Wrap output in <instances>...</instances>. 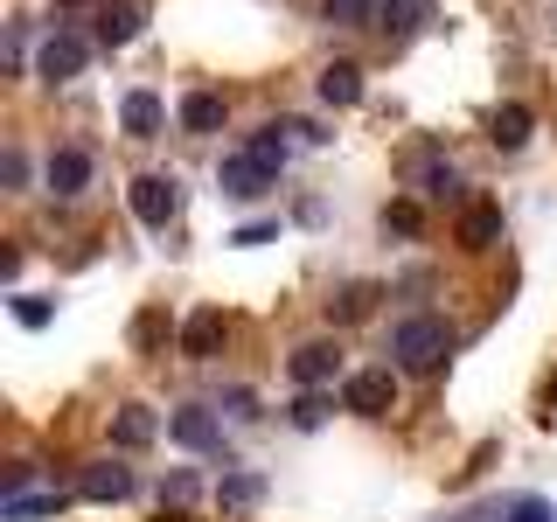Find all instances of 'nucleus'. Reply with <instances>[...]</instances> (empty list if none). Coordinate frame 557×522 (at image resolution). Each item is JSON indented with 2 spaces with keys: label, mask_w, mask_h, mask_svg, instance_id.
I'll return each mask as SVG.
<instances>
[{
  "label": "nucleus",
  "mask_w": 557,
  "mask_h": 522,
  "mask_svg": "<svg viewBox=\"0 0 557 522\" xmlns=\"http://www.w3.org/2000/svg\"><path fill=\"white\" fill-rule=\"evenodd\" d=\"M119 126H126L133 139H161L168 98H161V91H126V104H119Z\"/></svg>",
  "instance_id": "nucleus-6"
},
{
  "label": "nucleus",
  "mask_w": 557,
  "mask_h": 522,
  "mask_svg": "<svg viewBox=\"0 0 557 522\" xmlns=\"http://www.w3.org/2000/svg\"><path fill=\"white\" fill-rule=\"evenodd\" d=\"M321 418H327L321 397H300V405H293V425H321Z\"/></svg>",
  "instance_id": "nucleus-22"
},
{
  "label": "nucleus",
  "mask_w": 557,
  "mask_h": 522,
  "mask_svg": "<svg viewBox=\"0 0 557 522\" xmlns=\"http://www.w3.org/2000/svg\"><path fill=\"white\" fill-rule=\"evenodd\" d=\"M153 439V418L147 411H126V418H119V446H147Z\"/></svg>",
  "instance_id": "nucleus-17"
},
{
  "label": "nucleus",
  "mask_w": 557,
  "mask_h": 522,
  "mask_svg": "<svg viewBox=\"0 0 557 522\" xmlns=\"http://www.w3.org/2000/svg\"><path fill=\"white\" fill-rule=\"evenodd\" d=\"M126 487H133V474H126V467H98V474H91V495H126Z\"/></svg>",
  "instance_id": "nucleus-19"
},
{
  "label": "nucleus",
  "mask_w": 557,
  "mask_h": 522,
  "mask_svg": "<svg viewBox=\"0 0 557 522\" xmlns=\"http://www.w3.org/2000/svg\"><path fill=\"white\" fill-rule=\"evenodd\" d=\"M42 182H49V196H84V188H91V153H84V147H57L42 161Z\"/></svg>",
  "instance_id": "nucleus-3"
},
{
  "label": "nucleus",
  "mask_w": 557,
  "mask_h": 522,
  "mask_svg": "<svg viewBox=\"0 0 557 522\" xmlns=\"http://www.w3.org/2000/svg\"><path fill=\"white\" fill-rule=\"evenodd\" d=\"M182 126L188 133H216L223 126V91H188L182 98Z\"/></svg>",
  "instance_id": "nucleus-10"
},
{
  "label": "nucleus",
  "mask_w": 557,
  "mask_h": 522,
  "mask_svg": "<svg viewBox=\"0 0 557 522\" xmlns=\"http://www.w3.org/2000/svg\"><path fill=\"white\" fill-rule=\"evenodd\" d=\"M216 335H223V313H216V307H202L196 321H188L182 348H188V356H209V348H216Z\"/></svg>",
  "instance_id": "nucleus-12"
},
{
  "label": "nucleus",
  "mask_w": 557,
  "mask_h": 522,
  "mask_svg": "<svg viewBox=\"0 0 557 522\" xmlns=\"http://www.w3.org/2000/svg\"><path fill=\"white\" fill-rule=\"evenodd\" d=\"M335 370H342L335 341H307V348H293V383H300V390H321V383H335Z\"/></svg>",
  "instance_id": "nucleus-7"
},
{
  "label": "nucleus",
  "mask_w": 557,
  "mask_h": 522,
  "mask_svg": "<svg viewBox=\"0 0 557 522\" xmlns=\"http://www.w3.org/2000/svg\"><path fill=\"white\" fill-rule=\"evenodd\" d=\"M425 196H453V167H432L425 174Z\"/></svg>",
  "instance_id": "nucleus-24"
},
{
  "label": "nucleus",
  "mask_w": 557,
  "mask_h": 522,
  "mask_svg": "<svg viewBox=\"0 0 557 522\" xmlns=\"http://www.w3.org/2000/svg\"><path fill=\"white\" fill-rule=\"evenodd\" d=\"M278 182V167L272 161H258V153L251 147H244V153H231V161H223L216 167V188H223V196H237V202H251V196H265V188Z\"/></svg>",
  "instance_id": "nucleus-2"
},
{
  "label": "nucleus",
  "mask_w": 557,
  "mask_h": 522,
  "mask_svg": "<svg viewBox=\"0 0 557 522\" xmlns=\"http://www.w3.org/2000/svg\"><path fill=\"white\" fill-rule=\"evenodd\" d=\"M370 8H376V0H327V22H335V28H362V22H370Z\"/></svg>",
  "instance_id": "nucleus-13"
},
{
  "label": "nucleus",
  "mask_w": 557,
  "mask_h": 522,
  "mask_svg": "<svg viewBox=\"0 0 557 522\" xmlns=\"http://www.w3.org/2000/svg\"><path fill=\"white\" fill-rule=\"evenodd\" d=\"M342 397H348V411L376 418V411H391V405H397V376H391V370H356Z\"/></svg>",
  "instance_id": "nucleus-5"
},
{
  "label": "nucleus",
  "mask_w": 557,
  "mask_h": 522,
  "mask_svg": "<svg viewBox=\"0 0 557 522\" xmlns=\"http://www.w3.org/2000/svg\"><path fill=\"white\" fill-rule=\"evenodd\" d=\"M133 35H139V14H133V8L104 14V42H112V49H119V42H133Z\"/></svg>",
  "instance_id": "nucleus-18"
},
{
  "label": "nucleus",
  "mask_w": 557,
  "mask_h": 522,
  "mask_svg": "<svg viewBox=\"0 0 557 522\" xmlns=\"http://www.w3.org/2000/svg\"><path fill=\"white\" fill-rule=\"evenodd\" d=\"M362 98V70L356 63H327L321 70V104H356Z\"/></svg>",
  "instance_id": "nucleus-9"
},
{
  "label": "nucleus",
  "mask_w": 557,
  "mask_h": 522,
  "mask_svg": "<svg viewBox=\"0 0 557 522\" xmlns=\"http://www.w3.org/2000/svg\"><path fill=\"white\" fill-rule=\"evenodd\" d=\"M509 522H550V501H536V495H522L516 509H509Z\"/></svg>",
  "instance_id": "nucleus-21"
},
{
  "label": "nucleus",
  "mask_w": 557,
  "mask_h": 522,
  "mask_svg": "<svg viewBox=\"0 0 557 522\" xmlns=\"http://www.w3.org/2000/svg\"><path fill=\"white\" fill-rule=\"evenodd\" d=\"M251 153H258V161H272V167H286V139H278V126L258 133V139H251Z\"/></svg>",
  "instance_id": "nucleus-20"
},
{
  "label": "nucleus",
  "mask_w": 557,
  "mask_h": 522,
  "mask_svg": "<svg viewBox=\"0 0 557 522\" xmlns=\"http://www.w3.org/2000/svg\"><path fill=\"white\" fill-rule=\"evenodd\" d=\"M174 202H182V196H174V182H168V174H139V182H133V216L147 223V231H168Z\"/></svg>",
  "instance_id": "nucleus-4"
},
{
  "label": "nucleus",
  "mask_w": 557,
  "mask_h": 522,
  "mask_svg": "<svg viewBox=\"0 0 557 522\" xmlns=\"http://www.w3.org/2000/svg\"><path fill=\"white\" fill-rule=\"evenodd\" d=\"M35 515H57V495H14L8 522H35Z\"/></svg>",
  "instance_id": "nucleus-15"
},
{
  "label": "nucleus",
  "mask_w": 557,
  "mask_h": 522,
  "mask_svg": "<svg viewBox=\"0 0 557 522\" xmlns=\"http://www.w3.org/2000/svg\"><path fill=\"white\" fill-rule=\"evenodd\" d=\"M35 70H42L49 84H70V77L84 70V42H77V35H49L42 57H35Z\"/></svg>",
  "instance_id": "nucleus-8"
},
{
  "label": "nucleus",
  "mask_w": 557,
  "mask_h": 522,
  "mask_svg": "<svg viewBox=\"0 0 557 522\" xmlns=\"http://www.w3.org/2000/svg\"><path fill=\"white\" fill-rule=\"evenodd\" d=\"M174 439H182V446H216V425H209V411H196V405H188V411H174Z\"/></svg>",
  "instance_id": "nucleus-11"
},
{
  "label": "nucleus",
  "mask_w": 557,
  "mask_h": 522,
  "mask_svg": "<svg viewBox=\"0 0 557 522\" xmlns=\"http://www.w3.org/2000/svg\"><path fill=\"white\" fill-rule=\"evenodd\" d=\"M467 237H474V244H487V237H495V209H474V223H467Z\"/></svg>",
  "instance_id": "nucleus-23"
},
{
  "label": "nucleus",
  "mask_w": 557,
  "mask_h": 522,
  "mask_svg": "<svg viewBox=\"0 0 557 522\" xmlns=\"http://www.w3.org/2000/svg\"><path fill=\"white\" fill-rule=\"evenodd\" d=\"M391 348L411 362V370H440V356H446V321H432V313H411V321H397Z\"/></svg>",
  "instance_id": "nucleus-1"
},
{
  "label": "nucleus",
  "mask_w": 557,
  "mask_h": 522,
  "mask_svg": "<svg viewBox=\"0 0 557 522\" xmlns=\"http://www.w3.org/2000/svg\"><path fill=\"white\" fill-rule=\"evenodd\" d=\"M49 313H57L49 300H35V293H14V321H22V327H49Z\"/></svg>",
  "instance_id": "nucleus-16"
},
{
  "label": "nucleus",
  "mask_w": 557,
  "mask_h": 522,
  "mask_svg": "<svg viewBox=\"0 0 557 522\" xmlns=\"http://www.w3.org/2000/svg\"><path fill=\"white\" fill-rule=\"evenodd\" d=\"M522 139H530V112H516V104H509V112L495 119V147H522Z\"/></svg>",
  "instance_id": "nucleus-14"
}]
</instances>
